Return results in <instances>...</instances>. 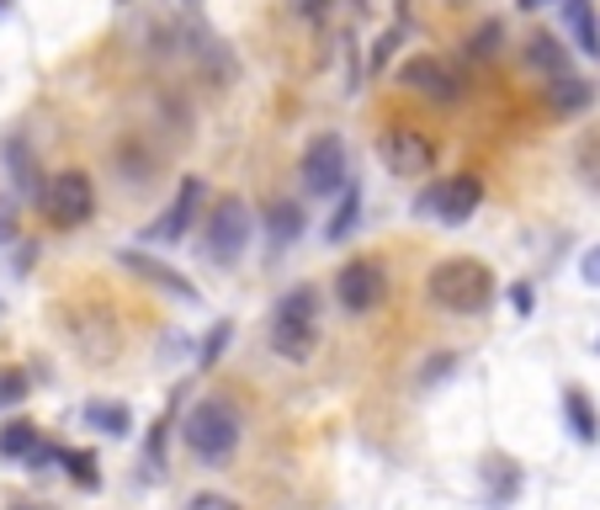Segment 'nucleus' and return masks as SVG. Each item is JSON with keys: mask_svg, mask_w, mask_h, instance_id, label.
Listing matches in <instances>:
<instances>
[{"mask_svg": "<svg viewBox=\"0 0 600 510\" xmlns=\"http://www.w3.org/2000/svg\"><path fill=\"white\" fill-rule=\"evenodd\" d=\"M426 292H431L436 309H447V314H483L494 303V271L483 267V261L452 256V261L431 267Z\"/></svg>", "mask_w": 600, "mask_h": 510, "instance_id": "f257e3e1", "label": "nucleus"}, {"mask_svg": "<svg viewBox=\"0 0 600 510\" xmlns=\"http://www.w3.org/2000/svg\"><path fill=\"white\" fill-rule=\"evenodd\" d=\"M266 340H271L277 357H288V362H309L313 340H319V292L313 288L282 292V303L271 309V324H266Z\"/></svg>", "mask_w": 600, "mask_h": 510, "instance_id": "f03ea898", "label": "nucleus"}, {"mask_svg": "<svg viewBox=\"0 0 600 510\" xmlns=\"http://www.w3.org/2000/svg\"><path fill=\"white\" fill-rule=\"evenodd\" d=\"M181 437L192 447L202 462H223L234 458V447H240V410L229 404V399H197L187 420H181Z\"/></svg>", "mask_w": 600, "mask_h": 510, "instance_id": "7ed1b4c3", "label": "nucleus"}, {"mask_svg": "<svg viewBox=\"0 0 600 510\" xmlns=\"http://www.w3.org/2000/svg\"><path fill=\"white\" fill-rule=\"evenodd\" d=\"M250 208H244V197H218L213 208H208V229H202V244H208V261L218 267H234L244 256V244H250Z\"/></svg>", "mask_w": 600, "mask_h": 510, "instance_id": "20e7f679", "label": "nucleus"}, {"mask_svg": "<svg viewBox=\"0 0 600 510\" xmlns=\"http://www.w3.org/2000/svg\"><path fill=\"white\" fill-rule=\"evenodd\" d=\"M43 213H49L53 229H74V223L91 219V208H97V192H91V176L86 170H53L49 181H43Z\"/></svg>", "mask_w": 600, "mask_h": 510, "instance_id": "39448f33", "label": "nucleus"}, {"mask_svg": "<svg viewBox=\"0 0 600 510\" xmlns=\"http://www.w3.org/2000/svg\"><path fill=\"white\" fill-rule=\"evenodd\" d=\"M399 80H404L414 97L436 101V107H457V101H462V91H468L462 70H457L452 59H441V53H414L404 70H399Z\"/></svg>", "mask_w": 600, "mask_h": 510, "instance_id": "423d86ee", "label": "nucleus"}, {"mask_svg": "<svg viewBox=\"0 0 600 510\" xmlns=\"http://www.w3.org/2000/svg\"><path fill=\"white\" fill-rule=\"evenodd\" d=\"M483 202V181L479 176H452V181H431L426 192L414 197V213L426 219H441V223H468L473 213H479Z\"/></svg>", "mask_w": 600, "mask_h": 510, "instance_id": "0eeeda50", "label": "nucleus"}, {"mask_svg": "<svg viewBox=\"0 0 600 510\" xmlns=\"http://www.w3.org/2000/svg\"><path fill=\"white\" fill-rule=\"evenodd\" d=\"M298 176H303V192L309 197H336L346 192V144H340L336 133H319V139H309V149H303V160H298Z\"/></svg>", "mask_w": 600, "mask_h": 510, "instance_id": "6e6552de", "label": "nucleus"}, {"mask_svg": "<svg viewBox=\"0 0 600 510\" xmlns=\"http://www.w3.org/2000/svg\"><path fill=\"white\" fill-rule=\"evenodd\" d=\"M336 298H340L346 314H372L388 298V271L378 267V261H367V256L346 261V267L336 271Z\"/></svg>", "mask_w": 600, "mask_h": 510, "instance_id": "1a4fd4ad", "label": "nucleus"}, {"mask_svg": "<svg viewBox=\"0 0 600 510\" xmlns=\"http://www.w3.org/2000/svg\"><path fill=\"white\" fill-rule=\"evenodd\" d=\"M202 202H208V187H202L197 176H187V181L176 187V202L166 208V219H154L144 234H149L154 244H176L181 234H187V229H192L197 213H202Z\"/></svg>", "mask_w": 600, "mask_h": 510, "instance_id": "9d476101", "label": "nucleus"}, {"mask_svg": "<svg viewBox=\"0 0 600 510\" xmlns=\"http://www.w3.org/2000/svg\"><path fill=\"white\" fill-rule=\"evenodd\" d=\"M118 267L133 271V277H144L149 288L170 292V298H181V303H197V282L192 277H181V271L160 261V256H149V250H118Z\"/></svg>", "mask_w": 600, "mask_h": 510, "instance_id": "9b49d317", "label": "nucleus"}, {"mask_svg": "<svg viewBox=\"0 0 600 510\" xmlns=\"http://www.w3.org/2000/svg\"><path fill=\"white\" fill-rule=\"evenodd\" d=\"M383 160L393 176H426L436 166V144L420 128H388L383 139Z\"/></svg>", "mask_w": 600, "mask_h": 510, "instance_id": "f8f14e48", "label": "nucleus"}, {"mask_svg": "<svg viewBox=\"0 0 600 510\" xmlns=\"http://www.w3.org/2000/svg\"><path fill=\"white\" fill-rule=\"evenodd\" d=\"M558 17H563V32L579 53H600V17L596 0H558Z\"/></svg>", "mask_w": 600, "mask_h": 510, "instance_id": "ddd939ff", "label": "nucleus"}, {"mask_svg": "<svg viewBox=\"0 0 600 510\" xmlns=\"http://www.w3.org/2000/svg\"><path fill=\"white\" fill-rule=\"evenodd\" d=\"M192 53H197V70L213 74L218 86H229L234 74H240V64H234V53L223 49V38H213V32H202V27H192Z\"/></svg>", "mask_w": 600, "mask_h": 510, "instance_id": "4468645a", "label": "nucleus"}, {"mask_svg": "<svg viewBox=\"0 0 600 510\" xmlns=\"http://www.w3.org/2000/svg\"><path fill=\"white\" fill-rule=\"evenodd\" d=\"M596 101V86L590 80H579V74H558L548 86V107L558 112V118H574V112H584Z\"/></svg>", "mask_w": 600, "mask_h": 510, "instance_id": "2eb2a0df", "label": "nucleus"}, {"mask_svg": "<svg viewBox=\"0 0 600 510\" xmlns=\"http://www.w3.org/2000/svg\"><path fill=\"white\" fill-rule=\"evenodd\" d=\"M527 64L537 74L558 80V74H569V49H563L552 32H531V38H527Z\"/></svg>", "mask_w": 600, "mask_h": 510, "instance_id": "dca6fc26", "label": "nucleus"}, {"mask_svg": "<svg viewBox=\"0 0 600 510\" xmlns=\"http://www.w3.org/2000/svg\"><path fill=\"white\" fill-rule=\"evenodd\" d=\"M38 447H43V431H38L32 420H11V426H0V458L32 462L38 458Z\"/></svg>", "mask_w": 600, "mask_h": 510, "instance_id": "f3484780", "label": "nucleus"}, {"mask_svg": "<svg viewBox=\"0 0 600 510\" xmlns=\"http://www.w3.org/2000/svg\"><path fill=\"white\" fill-rule=\"evenodd\" d=\"M80 420H86V426H97L101 437H128V426H133L128 404H118V399H86Z\"/></svg>", "mask_w": 600, "mask_h": 510, "instance_id": "a211bd4d", "label": "nucleus"}, {"mask_svg": "<svg viewBox=\"0 0 600 510\" xmlns=\"http://www.w3.org/2000/svg\"><path fill=\"white\" fill-rule=\"evenodd\" d=\"M6 166H11L17 192L43 197V181H38V166H32V149H27V139H6Z\"/></svg>", "mask_w": 600, "mask_h": 510, "instance_id": "6ab92c4d", "label": "nucleus"}, {"mask_svg": "<svg viewBox=\"0 0 600 510\" xmlns=\"http://www.w3.org/2000/svg\"><path fill=\"white\" fill-rule=\"evenodd\" d=\"M266 234H271L277 250L292 244L298 234H303V208H298V202H271V208H266Z\"/></svg>", "mask_w": 600, "mask_h": 510, "instance_id": "aec40b11", "label": "nucleus"}, {"mask_svg": "<svg viewBox=\"0 0 600 510\" xmlns=\"http://www.w3.org/2000/svg\"><path fill=\"white\" fill-rule=\"evenodd\" d=\"M563 414H569V431L579 441H600V414L579 389H563Z\"/></svg>", "mask_w": 600, "mask_h": 510, "instance_id": "412c9836", "label": "nucleus"}, {"mask_svg": "<svg viewBox=\"0 0 600 510\" xmlns=\"http://www.w3.org/2000/svg\"><path fill=\"white\" fill-rule=\"evenodd\" d=\"M357 213H361V192H357V181H346V192H340V208H336V219H330V240H346L351 229H357Z\"/></svg>", "mask_w": 600, "mask_h": 510, "instance_id": "4be33fe9", "label": "nucleus"}, {"mask_svg": "<svg viewBox=\"0 0 600 510\" xmlns=\"http://www.w3.org/2000/svg\"><path fill=\"white\" fill-rule=\"evenodd\" d=\"M166 437H170V414H160L144 441V479H160L166 473Z\"/></svg>", "mask_w": 600, "mask_h": 510, "instance_id": "5701e85b", "label": "nucleus"}, {"mask_svg": "<svg viewBox=\"0 0 600 510\" xmlns=\"http://www.w3.org/2000/svg\"><path fill=\"white\" fill-rule=\"evenodd\" d=\"M500 43H504V22H483L473 38H468V59L473 64H489L494 53H500Z\"/></svg>", "mask_w": 600, "mask_h": 510, "instance_id": "b1692460", "label": "nucleus"}, {"mask_svg": "<svg viewBox=\"0 0 600 510\" xmlns=\"http://www.w3.org/2000/svg\"><path fill=\"white\" fill-rule=\"evenodd\" d=\"M574 166H579V176H584V187L600 192V133H584V139H579Z\"/></svg>", "mask_w": 600, "mask_h": 510, "instance_id": "393cba45", "label": "nucleus"}, {"mask_svg": "<svg viewBox=\"0 0 600 510\" xmlns=\"http://www.w3.org/2000/svg\"><path fill=\"white\" fill-rule=\"evenodd\" d=\"M59 462L70 468V479L80 489H101V473H97V458H91V452H70V447H64V452H59Z\"/></svg>", "mask_w": 600, "mask_h": 510, "instance_id": "a878e982", "label": "nucleus"}, {"mask_svg": "<svg viewBox=\"0 0 600 510\" xmlns=\"http://www.w3.org/2000/svg\"><path fill=\"white\" fill-rule=\"evenodd\" d=\"M27 393H32V383H27L22 367H0V410H17Z\"/></svg>", "mask_w": 600, "mask_h": 510, "instance_id": "bb28decb", "label": "nucleus"}, {"mask_svg": "<svg viewBox=\"0 0 600 510\" xmlns=\"http://www.w3.org/2000/svg\"><path fill=\"white\" fill-rule=\"evenodd\" d=\"M229 336H234V324H229V319H218L213 330H208V340H202V351H197V362H202V367H213L218 357H223V346H229Z\"/></svg>", "mask_w": 600, "mask_h": 510, "instance_id": "cd10ccee", "label": "nucleus"}, {"mask_svg": "<svg viewBox=\"0 0 600 510\" xmlns=\"http://www.w3.org/2000/svg\"><path fill=\"white\" fill-rule=\"evenodd\" d=\"M187 510H240V506H234L229 494H192V500H187Z\"/></svg>", "mask_w": 600, "mask_h": 510, "instance_id": "c85d7f7f", "label": "nucleus"}, {"mask_svg": "<svg viewBox=\"0 0 600 510\" xmlns=\"http://www.w3.org/2000/svg\"><path fill=\"white\" fill-rule=\"evenodd\" d=\"M393 43H399V32H383V38L372 43V70H378V74H383V64L393 59Z\"/></svg>", "mask_w": 600, "mask_h": 510, "instance_id": "c756f323", "label": "nucleus"}, {"mask_svg": "<svg viewBox=\"0 0 600 510\" xmlns=\"http://www.w3.org/2000/svg\"><path fill=\"white\" fill-rule=\"evenodd\" d=\"M452 367H457V357H436V362H426V367H420V383H426V389H431L436 378H447V372H452Z\"/></svg>", "mask_w": 600, "mask_h": 510, "instance_id": "7c9ffc66", "label": "nucleus"}, {"mask_svg": "<svg viewBox=\"0 0 600 510\" xmlns=\"http://www.w3.org/2000/svg\"><path fill=\"white\" fill-rule=\"evenodd\" d=\"M0 240H17V202L0 197Z\"/></svg>", "mask_w": 600, "mask_h": 510, "instance_id": "2f4dec72", "label": "nucleus"}, {"mask_svg": "<svg viewBox=\"0 0 600 510\" xmlns=\"http://www.w3.org/2000/svg\"><path fill=\"white\" fill-rule=\"evenodd\" d=\"M292 11H298L303 22H319V17L330 11V0H292Z\"/></svg>", "mask_w": 600, "mask_h": 510, "instance_id": "473e14b6", "label": "nucleus"}, {"mask_svg": "<svg viewBox=\"0 0 600 510\" xmlns=\"http://www.w3.org/2000/svg\"><path fill=\"white\" fill-rule=\"evenodd\" d=\"M579 277H584L590 288H600V244L590 250V256H584V261H579Z\"/></svg>", "mask_w": 600, "mask_h": 510, "instance_id": "72a5a7b5", "label": "nucleus"}, {"mask_svg": "<svg viewBox=\"0 0 600 510\" xmlns=\"http://www.w3.org/2000/svg\"><path fill=\"white\" fill-rule=\"evenodd\" d=\"M510 298H516V309H521V314H531V288H527V282H516Z\"/></svg>", "mask_w": 600, "mask_h": 510, "instance_id": "f704fd0d", "label": "nucleus"}, {"mask_svg": "<svg viewBox=\"0 0 600 510\" xmlns=\"http://www.w3.org/2000/svg\"><path fill=\"white\" fill-rule=\"evenodd\" d=\"M516 6H521V11H542L548 0H516Z\"/></svg>", "mask_w": 600, "mask_h": 510, "instance_id": "c9c22d12", "label": "nucleus"}, {"mask_svg": "<svg viewBox=\"0 0 600 510\" xmlns=\"http://www.w3.org/2000/svg\"><path fill=\"white\" fill-rule=\"evenodd\" d=\"M0 314H6V303H0Z\"/></svg>", "mask_w": 600, "mask_h": 510, "instance_id": "e433bc0d", "label": "nucleus"}, {"mask_svg": "<svg viewBox=\"0 0 600 510\" xmlns=\"http://www.w3.org/2000/svg\"><path fill=\"white\" fill-rule=\"evenodd\" d=\"M118 6H128V0H118Z\"/></svg>", "mask_w": 600, "mask_h": 510, "instance_id": "4c0bfd02", "label": "nucleus"}]
</instances>
